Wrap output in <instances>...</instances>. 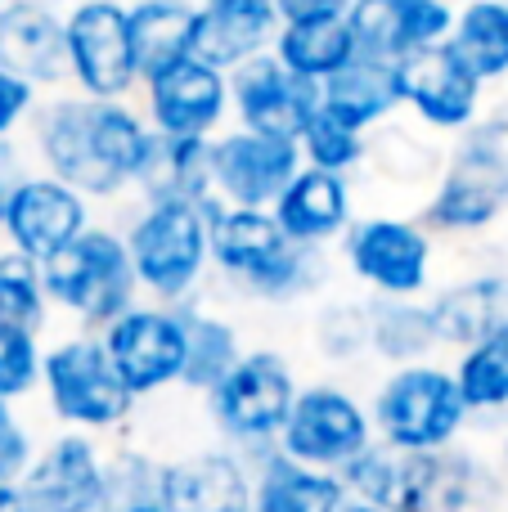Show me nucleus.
Listing matches in <instances>:
<instances>
[{"instance_id": "obj_1", "label": "nucleus", "mask_w": 508, "mask_h": 512, "mask_svg": "<svg viewBox=\"0 0 508 512\" xmlns=\"http://www.w3.org/2000/svg\"><path fill=\"white\" fill-rule=\"evenodd\" d=\"M27 126L45 176L63 180L81 198H117L135 189L153 135L126 99L86 95L36 99Z\"/></svg>"}, {"instance_id": "obj_2", "label": "nucleus", "mask_w": 508, "mask_h": 512, "mask_svg": "<svg viewBox=\"0 0 508 512\" xmlns=\"http://www.w3.org/2000/svg\"><path fill=\"white\" fill-rule=\"evenodd\" d=\"M207 256L230 279V288L270 301V306H293L329 288L324 248L293 243L270 212H234V207L212 203L207 207Z\"/></svg>"}, {"instance_id": "obj_3", "label": "nucleus", "mask_w": 508, "mask_h": 512, "mask_svg": "<svg viewBox=\"0 0 508 512\" xmlns=\"http://www.w3.org/2000/svg\"><path fill=\"white\" fill-rule=\"evenodd\" d=\"M508 212V113L477 117L455 135L437 189L423 207V230L477 234Z\"/></svg>"}, {"instance_id": "obj_4", "label": "nucleus", "mask_w": 508, "mask_h": 512, "mask_svg": "<svg viewBox=\"0 0 508 512\" xmlns=\"http://www.w3.org/2000/svg\"><path fill=\"white\" fill-rule=\"evenodd\" d=\"M297 387L302 382H297V369L288 355L270 351V346L243 351L239 364L203 396L216 445L234 450L243 463L270 454L288 423Z\"/></svg>"}, {"instance_id": "obj_5", "label": "nucleus", "mask_w": 508, "mask_h": 512, "mask_svg": "<svg viewBox=\"0 0 508 512\" xmlns=\"http://www.w3.org/2000/svg\"><path fill=\"white\" fill-rule=\"evenodd\" d=\"M374 441L396 454H446L464 441L468 409L446 364H405L378 382L369 400Z\"/></svg>"}, {"instance_id": "obj_6", "label": "nucleus", "mask_w": 508, "mask_h": 512, "mask_svg": "<svg viewBox=\"0 0 508 512\" xmlns=\"http://www.w3.org/2000/svg\"><path fill=\"white\" fill-rule=\"evenodd\" d=\"M41 283L45 297H50V310L59 306L86 333L108 328L117 315H126L140 301V283H135L126 243L108 225H90L68 248L41 261Z\"/></svg>"}, {"instance_id": "obj_7", "label": "nucleus", "mask_w": 508, "mask_h": 512, "mask_svg": "<svg viewBox=\"0 0 508 512\" xmlns=\"http://www.w3.org/2000/svg\"><path fill=\"white\" fill-rule=\"evenodd\" d=\"M207 207L140 203V212L126 225L122 243L131 256L135 283L153 297V306H180L203 288V274L212 265V256H207Z\"/></svg>"}, {"instance_id": "obj_8", "label": "nucleus", "mask_w": 508, "mask_h": 512, "mask_svg": "<svg viewBox=\"0 0 508 512\" xmlns=\"http://www.w3.org/2000/svg\"><path fill=\"white\" fill-rule=\"evenodd\" d=\"M41 391L63 432H117L135 414L131 391L117 382L99 333H68L41 351Z\"/></svg>"}, {"instance_id": "obj_9", "label": "nucleus", "mask_w": 508, "mask_h": 512, "mask_svg": "<svg viewBox=\"0 0 508 512\" xmlns=\"http://www.w3.org/2000/svg\"><path fill=\"white\" fill-rule=\"evenodd\" d=\"M369 445H374V423H369L365 400L342 382H306V387H297L275 450L302 468L338 477Z\"/></svg>"}, {"instance_id": "obj_10", "label": "nucleus", "mask_w": 508, "mask_h": 512, "mask_svg": "<svg viewBox=\"0 0 508 512\" xmlns=\"http://www.w3.org/2000/svg\"><path fill=\"white\" fill-rule=\"evenodd\" d=\"M342 261L369 297L419 301L432 288L437 243L419 221L405 216H360L342 234Z\"/></svg>"}, {"instance_id": "obj_11", "label": "nucleus", "mask_w": 508, "mask_h": 512, "mask_svg": "<svg viewBox=\"0 0 508 512\" xmlns=\"http://www.w3.org/2000/svg\"><path fill=\"white\" fill-rule=\"evenodd\" d=\"M508 481L500 463L482 459L477 450L446 454H401V486L392 512H504Z\"/></svg>"}, {"instance_id": "obj_12", "label": "nucleus", "mask_w": 508, "mask_h": 512, "mask_svg": "<svg viewBox=\"0 0 508 512\" xmlns=\"http://www.w3.org/2000/svg\"><path fill=\"white\" fill-rule=\"evenodd\" d=\"M68 81L86 99H126L140 86L126 27V0H77L63 14Z\"/></svg>"}, {"instance_id": "obj_13", "label": "nucleus", "mask_w": 508, "mask_h": 512, "mask_svg": "<svg viewBox=\"0 0 508 512\" xmlns=\"http://www.w3.org/2000/svg\"><path fill=\"white\" fill-rule=\"evenodd\" d=\"M99 342H104L108 364H113L117 382L131 391V400L180 387L185 333H180V319L171 306L135 301L126 315H117L108 328H99Z\"/></svg>"}, {"instance_id": "obj_14", "label": "nucleus", "mask_w": 508, "mask_h": 512, "mask_svg": "<svg viewBox=\"0 0 508 512\" xmlns=\"http://www.w3.org/2000/svg\"><path fill=\"white\" fill-rule=\"evenodd\" d=\"M297 171L302 153L288 140L252 135L239 126L212 140V198L234 212H270Z\"/></svg>"}, {"instance_id": "obj_15", "label": "nucleus", "mask_w": 508, "mask_h": 512, "mask_svg": "<svg viewBox=\"0 0 508 512\" xmlns=\"http://www.w3.org/2000/svg\"><path fill=\"white\" fill-rule=\"evenodd\" d=\"M225 81H230V113L239 117V131L297 144L306 122L320 113V86L288 72L270 50L239 63Z\"/></svg>"}, {"instance_id": "obj_16", "label": "nucleus", "mask_w": 508, "mask_h": 512, "mask_svg": "<svg viewBox=\"0 0 508 512\" xmlns=\"http://www.w3.org/2000/svg\"><path fill=\"white\" fill-rule=\"evenodd\" d=\"M144 86V108H149V131L171 135V140H216L221 122L230 117V81L221 72L185 59L158 68Z\"/></svg>"}, {"instance_id": "obj_17", "label": "nucleus", "mask_w": 508, "mask_h": 512, "mask_svg": "<svg viewBox=\"0 0 508 512\" xmlns=\"http://www.w3.org/2000/svg\"><path fill=\"white\" fill-rule=\"evenodd\" d=\"M104 445L86 432H59L36 445L23 490L32 512H104Z\"/></svg>"}, {"instance_id": "obj_18", "label": "nucleus", "mask_w": 508, "mask_h": 512, "mask_svg": "<svg viewBox=\"0 0 508 512\" xmlns=\"http://www.w3.org/2000/svg\"><path fill=\"white\" fill-rule=\"evenodd\" d=\"M90 225H95L90 221V198H81L77 189H68L45 171H27L9 194L5 212H0V230H5L9 248L32 256L36 265L50 261L59 248H68Z\"/></svg>"}, {"instance_id": "obj_19", "label": "nucleus", "mask_w": 508, "mask_h": 512, "mask_svg": "<svg viewBox=\"0 0 508 512\" xmlns=\"http://www.w3.org/2000/svg\"><path fill=\"white\" fill-rule=\"evenodd\" d=\"M347 27L360 59L405 63L450 41L455 9L446 0H351Z\"/></svg>"}, {"instance_id": "obj_20", "label": "nucleus", "mask_w": 508, "mask_h": 512, "mask_svg": "<svg viewBox=\"0 0 508 512\" xmlns=\"http://www.w3.org/2000/svg\"><path fill=\"white\" fill-rule=\"evenodd\" d=\"M162 512H252V468L225 445L162 459L158 468Z\"/></svg>"}, {"instance_id": "obj_21", "label": "nucleus", "mask_w": 508, "mask_h": 512, "mask_svg": "<svg viewBox=\"0 0 508 512\" xmlns=\"http://www.w3.org/2000/svg\"><path fill=\"white\" fill-rule=\"evenodd\" d=\"M275 36V0H198L194 27H189V59L230 77L239 63L266 54Z\"/></svg>"}, {"instance_id": "obj_22", "label": "nucleus", "mask_w": 508, "mask_h": 512, "mask_svg": "<svg viewBox=\"0 0 508 512\" xmlns=\"http://www.w3.org/2000/svg\"><path fill=\"white\" fill-rule=\"evenodd\" d=\"M401 86H405V108L419 117L428 131L459 135L482 117V81L455 59L450 45L423 50L401 63Z\"/></svg>"}, {"instance_id": "obj_23", "label": "nucleus", "mask_w": 508, "mask_h": 512, "mask_svg": "<svg viewBox=\"0 0 508 512\" xmlns=\"http://www.w3.org/2000/svg\"><path fill=\"white\" fill-rule=\"evenodd\" d=\"M0 72L27 81L32 90H50L68 81V45H63V14L36 0H5L0 5Z\"/></svg>"}, {"instance_id": "obj_24", "label": "nucleus", "mask_w": 508, "mask_h": 512, "mask_svg": "<svg viewBox=\"0 0 508 512\" xmlns=\"http://www.w3.org/2000/svg\"><path fill=\"white\" fill-rule=\"evenodd\" d=\"M428 319L437 346H482L508 342V274H473V279L446 283L428 301Z\"/></svg>"}, {"instance_id": "obj_25", "label": "nucleus", "mask_w": 508, "mask_h": 512, "mask_svg": "<svg viewBox=\"0 0 508 512\" xmlns=\"http://www.w3.org/2000/svg\"><path fill=\"white\" fill-rule=\"evenodd\" d=\"M270 216L302 248H329L356 221V212H351V180L333 176V171L302 167L293 176V185L275 198Z\"/></svg>"}, {"instance_id": "obj_26", "label": "nucleus", "mask_w": 508, "mask_h": 512, "mask_svg": "<svg viewBox=\"0 0 508 512\" xmlns=\"http://www.w3.org/2000/svg\"><path fill=\"white\" fill-rule=\"evenodd\" d=\"M140 203H189L207 207L212 198V140H171L149 135V153L135 176Z\"/></svg>"}, {"instance_id": "obj_27", "label": "nucleus", "mask_w": 508, "mask_h": 512, "mask_svg": "<svg viewBox=\"0 0 508 512\" xmlns=\"http://www.w3.org/2000/svg\"><path fill=\"white\" fill-rule=\"evenodd\" d=\"M320 108L333 113L338 122L356 126V131H374L396 108H405L401 63H378V59H360L356 54L338 77H329L320 86Z\"/></svg>"}, {"instance_id": "obj_28", "label": "nucleus", "mask_w": 508, "mask_h": 512, "mask_svg": "<svg viewBox=\"0 0 508 512\" xmlns=\"http://www.w3.org/2000/svg\"><path fill=\"white\" fill-rule=\"evenodd\" d=\"M252 468V512H342L347 490L333 472H315L284 459L279 450L261 454Z\"/></svg>"}, {"instance_id": "obj_29", "label": "nucleus", "mask_w": 508, "mask_h": 512, "mask_svg": "<svg viewBox=\"0 0 508 512\" xmlns=\"http://www.w3.org/2000/svg\"><path fill=\"white\" fill-rule=\"evenodd\" d=\"M171 310H176L180 333H185V373H180V387L194 391V396H207V391L239 364V355H243L239 328L225 315L207 310L198 297L180 301V306H171Z\"/></svg>"}, {"instance_id": "obj_30", "label": "nucleus", "mask_w": 508, "mask_h": 512, "mask_svg": "<svg viewBox=\"0 0 508 512\" xmlns=\"http://www.w3.org/2000/svg\"><path fill=\"white\" fill-rule=\"evenodd\" d=\"M279 63L297 77L324 86L329 77H338L351 59H356V41H351L347 14L329 18H297V23H279V36L270 45Z\"/></svg>"}, {"instance_id": "obj_31", "label": "nucleus", "mask_w": 508, "mask_h": 512, "mask_svg": "<svg viewBox=\"0 0 508 512\" xmlns=\"http://www.w3.org/2000/svg\"><path fill=\"white\" fill-rule=\"evenodd\" d=\"M126 27H131L135 72L144 81L158 68H167V63L189 54L194 0H131L126 5Z\"/></svg>"}, {"instance_id": "obj_32", "label": "nucleus", "mask_w": 508, "mask_h": 512, "mask_svg": "<svg viewBox=\"0 0 508 512\" xmlns=\"http://www.w3.org/2000/svg\"><path fill=\"white\" fill-rule=\"evenodd\" d=\"M369 324V355H378L392 369L423 364L437 351V333L428 319V301H396V297H365Z\"/></svg>"}, {"instance_id": "obj_33", "label": "nucleus", "mask_w": 508, "mask_h": 512, "mask_svg": "<svg viewBox=\"0 0 508 512\" xmlns=\"http://www.w3.org/2000/svg\"><path fill=\"white\" fill-rule=\"evenodd\" d=\"M468 427H504L508 432V342H482L459 351L450 364Z\"/></svg>"}, {"instance_id": "obj_34", "label": "nucleus", "mask_w": 508, "mask_h": 512, "mask_svg": "<svg viewBox=\"0 0 508 512\" xmlns=\"http://www.w3.org/2000/svg\"><path fill=\"white\" fill-rule=\"evenodd\" d=\"M446 45L482 86L486 81H504L508 77V0H473V5H464L455 14Z\"/></svg>"}, {"instance_id": "obj_35", "label": "nucleus", "mask_w": 508, "mask_h": 512, "mask_svg": "<svg viewBox=\"0 0 508 512\" xmlns=\"http://www.w3.org/2000/svg\"><path fill=\"white\" fill-rule=\"evenodd\" d=\"M441 153L437 140L419 131V126H378V135L365 140V167H374V176L392 180V185H419L428 176H441Z\"/></svg>"}, {"instance_id": "obj_36", "label": "nucleus", "mask_w": 508, "mask_h": 512, "mask_svg": "<svg viewBox=\"0 0 508 512\" xmlns=\"http://www.w3.org/2000/svg\"><path fill=\"white\" fill-rule=\"evenodd\" d=\"M0 324L27 328L36 337L50 328V297L41 283V265L14 248H0Z\"/></svg>"}, {"instance_id": "obj_37", "label": "nucleus", "mask_w": 508, "mask_h": 512, "mask_svg": "<svg viewBox=\"0 0 508 512\" xmlns=\"http://www.w3.org/2000/svg\"><path fill=\"white\" fill-rule=\"evenodd\" d=\"M365 140H369L365 131L338 122L333 113H324V108H320V113L306 122V131L297 135V153H302V167L347 176V171L365 167Z\"/></svg>"}, {"instance_id": "obj_38", "label": "nucleus", "mask_w": 508, "mask_h": 512, "mask_svg": "<svg viewBox=\"0 0 508 512\" xmlns=\"http://www.w3.org/2000/svg\"><path fill=\"white\" fill-rule=\"evenodd\" d=\"M158 468L162 459L122 445L104 459V512H122V508H140V504H158Z\"/></svg>"}, {"instance_id": "obj_39", "label": "nucleus", "mask_w": 508, "mask_h": 512, "mask_svg": "<svg viewBox=\"0 0 508 512\" xmlns=\"http://www.w3.org/2000/svg\"><path fill=\"white\" fill-rule=\"evenodd\" d=\"M315 351L329 364H351L369 351V324H365V301H329L320 306L311 324Z\"/></svg>"}, {"instance_id": "obj_40", "label": "nucleus", "mask_w": 508, "mask_h": 512, "mask_svg": "<svg viewBox=\"0 0 508 512\" xmlns=\"http://www.w3.org/2000/svg\"><path fill=\"white\" fill-rule=\"evenodd\" d=\"M36 387H41V337L0 324V400L18 405L36 396Z\"/></svg>"}, {"instance_id": "obj_41", "label": "nucleus", "mask_w": 508, "mask_h": 512, "mask_svg": "<svg viewBox=\"0 0 508 512\" xmlns=\"http://www.w3.org/2000/svg\"><path fill=\"white\" fill-rule=\"evenodd\" d=\"M32 459H36V436L27 432V423L18 418V409L0 400V481L18 486Z\"/></svg>"}, {"instance_id": "obj_42", "label": "nucleus", "mask_w": 508, "mask_h": 512, "mask_svg": "<svg viewBox=\"0 0 508 512\" xmlns=\"http://www.w3.org/2000/svg\"><path fill=\"white\" fill-rule=\"evenodd\" d=\"M32 108H36V90L27 81L9 77V72H0V140H14V131L32 117Z\"/></svg>"}, {"instance_id": "obj_43", "label": "nucleus", "mask_w": 508, "mask_h": 512, "mask_svg": "<svg viewBox=\"0 0 508 512\" xmlns=\"http://www.w3.org/2000/svg\"><path fill=\"white\" fill-rule=\"evenodd\" d=\"M351 0H275L279 23H297V18H329V14H347Z\"/></svg>"}, {"instance_id": "obj_44", "label": "nucleus", "mask_w": 508, "mask_h": 512, "mask_svg": "<svg viewBox=\"0 0 508 512\" xmlns=\"http://www.w3.org/2000/svg\"><path fill=\"white\" fill-rule=\"evenodd\" d=\"M27 176L23 167V149H18L14 140H0V212H5L9 194H14V185Z\"/></svg>"}, {"instance_id": "obj_45", "label": "nucleus", "mask_w": 508, "mask_h": 512, "mask_svg": "<svg viewBox=\"0 0 508 512\" xmlns=\"http://www.w3.org/2000/svg\"><path fill=\"white\" fill-rule=\"evenodd\" d=\"M0 512H32L23 499V490L9 486V481H0Z\"/></svg>"}, {"instance_id": "obj_46", "label": "nucleus", "mask_w": 508, "mask_h": 512, "mask_svg": "<svg viewBox=\"0 0 508 512\" xmlns=\"http://www.w3.org/2000/svg\"><path fill=\"white\" fill-rule=\"evenodd\" d=\"M500 472H504V481H508V432L500 436Z\"/></svg>"}, {"instance_id": "obj_47", "label": "nucleus", "mask_w": 508, "mask_h": 512, "mask_svg": "<svg viewBox=\"0 0 508 512\" xmlns=\"http://www.w3.org/2000/svg\"><path fill=\"white\" fill-rule=\"evenodd\" d=\"M342 512H383V508H369V504H356V499H347V504H342Z\"/></svg>"}, {"instance_id": "obj_48", "label": "nucleus", "mask_w": 508, "mask_h": 512, "mask_svg": "<svg viewBox=\"0 0 508 512\" xmlns=\"http://www.w3.org/2000/svg\"><path fill=\"white\" fill-rule=\"evenodd\" d=\"M122 512H162L158 504H140V508H122Z\"/></svg>"}, {"instance_id": "obj_49", "label": "nucleus", "mask_w": 508, "mask_h": 512, "mask_svg": "<svg viewBox=\"0 0 508 512\" xmlns=\"http://www.w3.org/2000/svg\"><path fill=\"white\" fill-rule=\"evenodd\" d=\"M446 5H450V9H455V5H473V0H446Z\"/></svg>"}, {"instance_id": "obj_50", "label": "nucleus", "mask_w": 508, "mask_h": 512, "mask_svg": "<svg viewBox=\"0 0 508 512\" xmlns=\"http://www.w3.org/2000/svg\"><path fill=\"white\" fill-rule=\"evenodd\" d=\"M36 5H54V9H59V0H36Z\"/></svg>"}, {"instance_id": "obj_51", "label": "nucleus", "mask_w": 508, "mask_h": 512, "mask_svg": "<svg viewBox=\"0 0 508 512\" xmlns=\"http://www.w3.org/2000/svg\"><path fill=\"white\" fill-rule=\"evenodd\" d=\"M0 5H5V0H0Z\"/></svg>"}, {"instance_id": "obj_52", "label": "nucleus", "mask_w": 508, "mask_h": 512, "mask_svg": "<svg viewBox=\"0 0 508 512\" xmlns=\"http://www.w3.org/2000/svg\"><path fill=\"white\" fill-rule=\"evenodd\" d=\"M194 5H198V0H194Z\"/></svg>"}, {"instance_id": "obj_53", "label": "nucleus", "mask_w": 508, "mask_h": 512, "mask_svg": "<svg viewBox=\"0 0 508 512\" xmlns=\"http://www.w3.org/2000/svg\"><path fill=\"white\" fill-rule=\"evenodd\" d=\"M504 512H508V508H504Z\"/></svg>"}]
</instances>
